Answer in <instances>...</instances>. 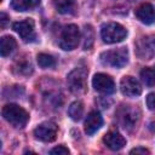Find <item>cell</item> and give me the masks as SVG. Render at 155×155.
<instances>
[{"label": "cell", "instance_id": "8992f818", "mask_svg": "<svg viewBox=\"0 0 155 155\" xmlns=\"http://www.w3.org/2000/svg\"><path fill=\"white\" fill-rule=\"evenodd\" d=\"M86 80H87V70L82 67L75 68L67 76L68 87L73 93L84 92L86 88Z\"/></svg>", "mask_w": 155, "mask_h": 155}, {"label": "cell", "instance_id": "4fadbf2b", "mask_svg": "<svg viewBox=\"0 0 155 155\" xmlns=\"http://www.w3.org/2000/svg\"><path fill=\"white\" fill-rule=\"evenodd\" d=\"M136 17L144 24H153L155 22V8L150 4H142L134 11Z\"/></svg>", "mask_w": 155, "mask_h": 155}, {"label": "cell", "instance_id": "9a60e30c", "mask_svg": "<svg viewBox=\"0 0 155 155\" xmlns=\"http://www.w3.org/2000/svg\"><path fill=\"white\" fill-rule=\"evenodd\" d=\"M17 46V42L16 40L10 36V35H6V36H2L1 40H0V52H1V56L2 57H6L8 56Z\"/></svg>", "mask_w": 155, "mask_h": 155}, {"label": "cell", "instance_id": "d4e9b609", "mask_svg": "<svg viewBox=\"0 0 155 155\" xmlns=\"http://www.w3.org/2000/svg\"><path fill=\"white\" fill-rule=\"evenodd\" d=\"M7 21H8L7 15H6V13H4V12H1V13H0V27H1L2 29L5 28V25H6Z\"/></svg>", "mask_w": 155, "mask_h": 155}, {"label": "cell", "instance_id": "6da1fadb", "mask_svg": "<svg viewBox=\"0 0 155 155\" xmlns=\"http://www.w3.org/2000/svg\"><path fill=\"white\" fill-rule=\"evenodd\" d=\"M1 113H2L4 119L10 125L17 128L24 127L29 120V114L27 113V110H24L22 107L17 104H6L2 108Z\"/></svg>", "mask_w": 155, "mask_h": 155}, {"label": "cell", "instance_id": "3957f363", "mask_svg": "<svg viewBox=\"0 0 155 155\" xmlns=\"http://www.w3.org/2000/svg\"><path fill=\"white\" fill-rule=\"evenodd\" d=\"M101 62L113 68H122L128 62V51L125 47L104 51L101 53Z\"/></svg>", "mask_w": 155, "mask_h": 155}, {"label": "cell", "instance_id": "44dd1931", "mask_svg": "<svg viewBox=\"0 0 155 155\" xmlns=\"http://www.w3.org/2000/svg\"><path fill=\"white\" fill-rule=\"evenodd\" d=\"M94 41V31L90 24H86L84 28V48L90 50Z\"/></svg>", "mask_w": 155, "mask_h": 155}, {"label": "cell", "instance_id": "603a6c76", "mask_svg": "<svg viewBox=\"0 0 155 155\" xmlns=\"http://www.w3.org/2000/svg\"><path fill=\"white\" fill-rule=\"evenodd\" d=\"M50 154H52V155H65V154H69V149L65 148L64 145H58V147L53 148L50 151Z\"/></svg>", "mask_w": 155, "mask_h": 155}, {"label": "cell", "instance_id": "ffe728a7", "mask_svg": "<svg viewBox=\"0 0 155 155\" xmlns=\"http://www.w3.org/2000/svg\"><path fill=\"white\" fill-rule=\"evenodd\" d=\"M140 79L145 86L148 87L155 86V70L151 68H144L140 71Z\"/></svg>", "mask_w": 155, "mask_h": 155}, {"label": "cell", "instance_id": "5bb4252c", "mask_svg": "<svg viewBox=\"0 0 155 155\" xmlns=\"http://www.w3.org/2000/svg\"><path fill=\"white\" fill-rule=\"evenodd\" d=\"M103 125V119L98 111H91L85 120V132L91 136L97 132Z\"/></svg>", "mask_w": 155, "mask_h": 155}, {"label": "cell", "instance_id": "e0dca14e", "mask_svg": "<svg viewBox=\"0 0 155 155\" xmlns=\"http://www.w3.org/2000/svg\"><path fill=\"white\" fill-rule=\"evenodd\" d=\"M40 0H11V7L16 11H28L39 6Z\"/></svg>", "mask_w": 155, "mask_h": 155}, {"label": "cell", "instance_id": "d6986e66", "mask_svg": "<svg viewBox=\"0 0 155 155\" xmlns=\"http://www.w3.org/2000/svg\"><path fill=\"white\" fill-rule=\"evenodd\" d=\"M15 71L21 75H29L33 73V65L29 61L21 59V61H17V63L15 65Z\"/></svg>", "mask_w": 155, "mask_h": 155}, {"label": "cell", "instance_id": "7402d4cb", "mask_svg": "<svg viewBox=\"0 0 155 155\" xmlns=\"http://www.w3.org/2000/svg\"><path fill=\"white\" fill-rule=\"evenodd\" d=\"M38 64L44 68V69H47V68H53L56 65V59L51 56V54H47V53H39L38 54Z\"/></svg>", "mask_w": 155, "mask_h": 155}, {"label": "cell", "instance_id": "484cf974", "mask_svg": "<svg viewBox=\"0 0 155 155\" xmlns=\"http://www.w3.org/2000/svg\"><path fill=\"white\" fill-rule=\"evenodd\" d=\"M130 153L131 154H149V150L145 148H134Z\"/></svg>", "mask_w": 155, "mask_h": 155}, {"label": "cell", "instance_id": "30bf717a", "mask_svg": "<svg viewBox=\"0 0 155 155\" xmlns=\"http://www.w3.org/2000/svg\"><path fill=\"white\" fill-rule=\"evenodd\" d=\"M92 85L96 91L103 93V94H110L115 91V84L114 80L103 73H98L92 79Z\"/></svg>", "mask_w": 155, "mask_h": 155}, {"label": "cell", "instance_id": "2e32d148", "mask_svg": "<svg viewBox=\"0 0 155 155\" xmlns=\"http://www.w3.org/2000/svg\"><path fill=\"white\" fill-rule=\"evenodd\" d=\"M54 8L63 15L73 13L75 10V0H52Z\"/></svg>", "mask_w": 155, "mask_h": 155}, {"label": "cell", "instance_id": "9c48e42d", "mask_svg": "<svg viewBox=\"0 0 155 155\" xmlns=\"http://www.w3.org/2000/svg\"><path fill=\"white\" fill-rule=\"evenodd\" d=\"M13 30L23 39L25 42H30L35 40V31H34V21L31 18H27L24 21L15 22L12 25Z\"/></svg>", "mask_w": 155, "mask_h": 155}, {"label": "cell", "instance_id": "cb8c5ba5", "mask_svg": "<svg viewBox=\"0 0 155 155\" xmlns=\"http://www.w3.org/2000/svg\"><path fill=\"white\" fill-rule=\"evenodd\" d=\"M147 105L150 110H155V92H151L147 97Z\"/></svg>", "mask_w": 155, "mask_h": 155}, {"label": "cell", "instance_id": "7a4b0ae2", "mask_svg": "<svg viewBox=\"0 0 155 155\" xmlns=\"http://www.w3.org/2000/svg\"><path fill=\"white\" fill-rule=\"evenodd\" d=\"M116 119L126 131H133L140 120V111L133 105H122L116 111Z\"/></svg>", "mask_w": 155, "mask_h": 155}, {"label": "cell", "instance_id": "7c38bea8", "mask_svg": "<svg viewBox=\"0 0 155 155\" xmlns=\"http://www.w3.org/2000/svg\"><path fill=\"white\" fill-rule=\"evenodd\" d=\"M103 142L111 150H120L126 145V139L116 131H109L103 137Z\"/></svg>", "mask_w": 155, "mask_h": 155}, {"label": "cell", "instance_id": "ba28073f", "mask_svg": "<svg viewBox=\"0 0 155 155\" xmlns=\"http://www.w3.org/2000/svg\"><path fill=\"white\" fill-rule=\"evenodd\" d=\"M57 132H58V127L54 122L51 121H45L42 124H40L35 130H34V136L36 139L41 140V142H53L57 137Z\"/></svg>", "mask_w": 155, "mask_h": 155}, {"label": "cell", "instance_id": "8fae6325", "mask_svg": "<svg viewBox=\"0 0 155 155\" xmlns=\"http://www.w3.org/2000/svg\"><path fill=\"white\" fill-rule=\"evenodd\" d=\"M120 90L127 97H137L142 93V86L132 76H124L120 81Z\"/></svg>", "mask_w": 155, "mask_h": 155}, {"label": "cell", "instance_id": "5b68a950", "mask_svg": "<svg viewBox=\"0 0 155 155\" xmlns=\"http://www.w3.org/2000/svg\"><path fill=\"white\" fill-rule=\"evenodd\" d=\"M80 41V30L75 24H68L63 28L59 38V46L65 51H71L78 47Z\"/></svg>", "mask_w": 155, "mask_h": 155}, {"label": "cell", "instance_id": "ac0fdd59", "mask_svg": "<svg viewBox=\"0 0 155 155\" xmlns=\"http://www.w3.org/2000/svg\"><path fill=\"white\" fill-rule=\"evenodd\" d=\"M68 114L69 116L74 120V121H79L82 115H84V104L79 101L76 102H73L70 105H69V109H68Z\"/></svg>", "mask_w": 155, "mask_h": 155}, {"label": "cell", "instance_id": "52a82bcc", "mask_svg": "<svg viewBox=\"0 0 155 155\" xmlns=\"http://www.w3.org/2000/svg\"><path fill=\"white\" fill-rule=\"evenodd\" d=\"M136 54L142 61H149L155 56V36L145 35L136 42Z\"/></svg>", "mask_w": 155, "mask_h": 155}, {"label": "cell", "instance_id": "277c9868", "mask_svg": "<svg viewBox=\"0 0 155 155\" xmlns=\"http://www.w3.org/2000/svg\"><path fill=\"white\" fill-rule=\"evenodd\" d=\"M127 35V30L119 23H105L101 28V36L105 44H115L122 41Z\"/></svg>", "mask_w": 155, "mask_h": 155}]
</instances>
